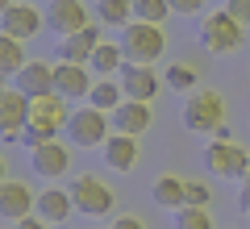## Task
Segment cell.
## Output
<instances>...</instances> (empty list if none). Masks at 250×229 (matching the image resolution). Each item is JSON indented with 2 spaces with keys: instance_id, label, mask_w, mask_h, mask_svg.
<instances>
[{
  "instance_id": "cell-19",
  "label": "cell",
  "mask_w": 250,
  "mask_h": 229,
  "mask_svg": "<svg viewBox=\"0 0 250 229\" xmlns=\"http://www.w3.org/2000/svg\"><path fill=\"white\" fill-rule=\"evenodd\" d=\"M71 212H75V200H71L67 187H54L50 184L46 192H38V217H42L46 225H67Z\"/></svg>"
},
{
  "instance_id": "cell-9",
  "label": "cell",
  "mask_w": 250,
  "mask_h": 229,
  "mask_svg": "<svg viewBox=\"0 0 250 229\" xmlns=\"http://www.w3.org/2000/svg\"><path fill=\"white\" fill-rule=\"evenodd\" d=\"M38 212V192L29 184H21V179H4L0 184V221H25Z\"/></svg>"
},
{
  "instance_id": "cell-4",
  "label": "cell",
  "mask_w": 250,
  "mask_h": 229,
  "mask_svg": "<svg viewBox=\"0 0 250 229\" xmlns=\"http://www.w3.org/2000/svg\"><path fill=\"white\" fill-rule=\"evenodd\" d=\"M205 167L217 179H242L250 171V150L233 138H213L205 146Z\"/></svg>"
},
{
  "instance_id": "cell-11",
  "label": "cell",
  "mask_w": 250,
  "mask_h": 229,
  "mask_svg": "<svg viewBox=\"0 0 250 229\" xmlns=\"http://www.w3.org/2000/svg\"><path fill=\"white\" fill-rule=\"evenodd\" d=\"M46 25H50L59 38H71V34H80V29H88L92 17H88V9H83V0H50Z\"/></svg>"
},
{
  "instance_id": "cell-25",
  "label": "cell",
  "mask_w": 250,
  "mask_h": 229,
  "mask_svg": "<svg viewBox=\"0 0 250 229\" xmlns=\"http://www.w3.org/2000/svg\"><path fill=\"white\" fill-rule=\"evenodd\" d=\"M163 83H167V88H175L179 96H192V92H196V71L188 67V62H171L167 75H163Z\"/></svg>"
},
{
  "instance_id": "cell-10",
  "label": "cell",
  "mask_w": 250,
  "mask_h": 229,
  "mask_svg": "<svg viewBox=\"0 0 250 229\" xmlns=\"http://www.w3.org/2000/svg\"><path fill=\"white\" fill-rule=\"evenodd\" d=\"M71 113H75L71 100L59 96V92H54V96H38L34 104H29V125H42V129H50L54 138H59V133L71 125Z\"/></svg>"
},
{
  "instance_id": "cell-37",
  "label": "cell",
  "mask_w": 250,
  "mask_h": 229,
  "mask_svg": "<svg viewBox=\"0 0 250 229\" xmlns=\"http://www.w3.org/2000/svg\"><path fill=\"white\" fill-rule=\"evenodd\" d=\"M0 92H4V75H0Z\"/></svg>"
},
{
  "instance_id": "cell-32",
  "label": "cell",
  "mask_w": 250,
  "mask_h": 229,
  "mask_svg": "<svg viewBox=\"0 0 250 229\" xmlns=\"http://www.w3.org/2000/svg\"><path fill=\"white\" fill-rule=\"evenodd\" d=\"M238 204H242V212H250V171L238 179Z\"/></svg>"
},
{
  "instance_id": "cell-29",
  "label": "cell",
  "mask_w": 250,
  "mask_h": 229,
  "mask_svg": "<svg viewBox=\"0 0 250 229\" xmlns=\"http://www.w3.org/2000/svg\"><path fill=\"white\" fill-rule=\"evenodd\" d=\"M225 13H229L238 25H246V29H250V0H225Z\"/></svg>"
},
{
  "instance_id": "cell-31",
  "label": "cell",
  "mask_w": 250,
  "mask_h": 229,
  "mask_svg": "<svg viewBox=\"0 0 250 229\" xmlns=\"http://www.w3.org/2000/svg\"><path fill=\"white\" fill-rule=\"evenodd\" d=\"M171 13H179V17H196L200 9H205V0H167Z\"/></svg>"
},
{
  "instance_id": "cell-2",
  "label": "cell",
  "mask_w": 250,
  "mask_h": 229,
  "mask_svg": "<svg viewBox=\"0 0 250 229\" xmlns=\"http://www.w3.org/2000/svg\"><path fill=\"white\" fill-rule=\"evenodd\" d=\"M121 50H125V62L154 67L167 54V34H163V25H150V21H129L121 29Z\"/></svg>"
},
{
  "instance_id": "cell-3",
  "label": "cell",
  "mask_w": 250,
  "mask_h": 229,
  "mask_svg": "<svg viewBox=\"0 0 250 229\" xmlns=\"http://www.w3.org/2000/svg\"><path fill=\"white\" fill-rule=\"evenodd\" d=\"M242 42H246V25H238L225 9L200 17V46L208 54H233Z\"/></svg>"
},
{
  "instance_id": "cell-27",
  "label": "cell",
  "mask_w": 250,
  "mask_h": 229,
  "mask_svg": "<svg viewBox=\"0 0 250 229\" xmlns=\"http://www.w3.org/2000/svg\"><path fill=\"white\" fill-rule=\"evenodd\" d=\"M171 17L167 0H134V21H150V25H163Z\"/></svg>"
},
{
  "instance_id": "cell-36",
  "label": "cell",
  "mask_w": 250,
  "mask_h": 229,
  "mask_svg": "<svg viewBox=\"0 0 250 229\" xmlns=\"http://www.w3.org/2000/svg\"><path fill=\"white\" fill-rule=\"evenodd\" d=\"M0 184H4V154H0Z\"/></svg>"
},
{
  "instance_id": "cell-30",
  "label": "cell",
  "mask_w": 250,
  "mask_h": 229,
  "mask_svg": "<svg viewBox=\"0 0 250 229\" xmlns=\"http://www.w3.org/2000/svg\"><path fill=\"white\" fill-rule=\"evenodd\" d=\"M42 142H54V133H50V129H42V125H29V129L21 133V146H29V150L42 146Z\"/></svg>"
},
{
  "instance_id": "cell-15",
  "label": "cell",
  "mask_w": 250,
  "mask_h": 229,
  "mask_svg": "<svg viewBox=\"0 0 250 229\" xmlns=\"http://www.w3.org/2000/svg\"><path fill=\"white\" fill-rule=\"evenodd\" d=\"M13 88L21 92V96H29V100H38V96H54V67H50V59L46 62H34L29 59L25 67L17 71V75H13Z\"/></svg>"
},
{
  "instance_id": "cell-26",
  "label": "cell",
  "mask_w": 250,
  "mask_h": 229,
  "mask_svg": "<svg viewBox=\"0 0 250 229\" xmlns=\"http://www.w3.org/2000/svg\"><path fill=\"white\" fill-rule=\"evenodd\" d=\"M175 229H217V225H213V217H208V208L184 204V208H175Z\"/></svg>"
},
{
  "instance_id": "cell-35",
  "label": "cell",
  "mask_w": 250,
  "mask_h": 229,
  "mask_svg": "<svg viewBox=\"0 0 250 229\" xmlns=\"http://www.w3.org/2000/svg\"><path fill=\"white\" fill-rule=\"evenodd\" d=\"M9 4H13V0H0V17H4V13H9Z\"/></svg>"
},
{
  "instance_id": "cell-23",
  "label": "cell",
  "mask_w": 250,
  "mask_h": 229,
  "mask_svg": "<svg viewBox=\"0 0 250 229\" xmlns=\"http://www.w3.org/2000/svg\"><path fill=\"white\" fill-rule=\"evenodd\" d=\"M96 21L108 29H125L134 21V0H96Z\"/></svg>"
},
{
  "instance_id": "cell-17",
  "label": "cell",
  "mask_w": 250,
  "mask_h": 229,
  "mask_svg": "<svg viewBox=\"0 0 250 229\" xmlns=\"http://www.w3.org/2000/svg\"><path fill=\"white\" fill-rule=\"evenodd\" d=\"M100 154H104V167L108 171L129 175V171L138 167V138H134V133H113V138L100 146Z\"/></svg>"
},
{
  "instance_id": "cell-13",
  "label": "cell",
  "mask_w": 250,
  "mask_h": 229,
  "mask_svg": "<svg viewBox=\"0 0 250 229\" xmlns=\"http://www.w3.org/2000/svg\"><path fill=\"white\" fill-rule=\"evenodd\" d=\"M29 167H34L42 179H62L67 171H71V150L62 146L59 138H54V142H42V146L29 150Z\"/></svg>"
},
{
  "instance_id": "cell-8",
  "label": "cell",
  "mask_w": 250,
  "mask_h": 229,
  "mask_svg": "<svg viewBox=\"0 0 250 229\" xmlns=\"http://www.w3.org/2000/svg\"><path fill=\"white\" fill-rule=\"evenodd\" d=\"M29 104L34 100L21 96L17 88L0 92V138L4 142H21V133L29 129Z\"/></svg>"
},
{
  "instance_id": "cell-18",
  "label": "cell",
  "mask_w": 250,
  "mask_h": 229,
  "mask_svg": "<svg viewBox=\"0 0 250 229\" xmlns=\"http://www.w3.org/2000/svg\"><path fill=\"white\" fill-rule=\"evenodd\" d=\"M100 42H104V38H100V25H88V29H80V34H71V38H59V62H83V67H88Z\"/></svg>"
},
{
  "instance_id": "cell-28",
  "label": "cell",
  "mask_w": 250,
  "mask_h": 229,
  "mask_svg": "<svg viewBox=\"0 0 250 229\" xmlns=\"http://www.w3.org/2000/svg\"><path fill=\"white\" fill-rule=\"evenodd\" d=\"M208 200H213L208 184H200V179H184V204H196V208H208Z\"/></svg>"
},
{
  "instance_id": "cell-1",
  "label": "cell",
  "mask_w": 250,
  "mask_h": 229,
  "mask_svg": "<svg viewBox=\"0 0 250 229\" xmlns=\"http://www.w3.org/2000/svg\"><path fill=\"white\" fill-rule=\"evenodd\" d=\"M225 117H229V108H225V96L217 88H196L184 100V125L200 138H229Z\"/></svg>"
},
{
  "instance_id": "cell-34",
  "label": "cell",
  "mask_w": 250,
  "mask_h": 229,
  "mask_svg": "<svg viewBox=\"0 0 250 229\" xmlns=\"http://www.w3.org/2000/svg\"><path fill=\"white\" fill-rule=\"evenodd\" d=\"M17 229H50V225H46V221H42V217H38V212H34V217L17 221Z\"/></svg>"
},
{
  "instance_id": "cell-20",
  "label": "cell",
  "mask_w": 250,
  "mask_h": 229,
  "mask_svg": "<svg viewBox=\"0 0 250 229\" xmlns=\"http://www.w3.org/2000/svg\"><path fill=\"white\" fill-rule=\"evenodd\" d=\"M88 67L96 71L100 80H117V75L125 71V50H121V42H100Z\"/></svg>"
},
{
  "instance_id": "cell-38",
  "label": "cell",
  "mask_w": 250,
  "mask_h": 229,
  "mask_svg": "<svg viewBox=\"0 0 250 229\" xmlns=\"http://www.w3.org/2000/svg\"><path fill=\"white\" fill-rule=\"evenodd\" d=\"M246 217H250V212H246Z\"/></svg>"
},
{
  "instance_id": "cell-14",
  "label": "cell",
  "mask_w": 250,
  "mask_h": 229,
  "mask_svg": "<svg viewBox=\"0 0 250 229\" xmlns=\"http://www.w3.org/2000/svg\"><path fill=\"white\" fill-rule=\"evenodd\" d=\"M92 67H83V62H54V92L67 100H88L92 92Z\"/></svg>"
},
{
  "instance_id": "cell-24",
  "label": "cell",
  "mask_w": 250,
  "mask_h": 229,
  "mask_svg": "<svg viewBox=\"0 0 250 229\" xmlns=\"http://www.w3.org/2000/svg\"><path fill=\"white\" fill-rule=\"evenodd\" d=\"M25 62H29V59H25V42L0 34V75H17Z\"/></svg>"
},
{
  "instance_id": "cell-7",
  "label": "cell",
  "mask_w": 250,
  "mask_h": 229,
  "mask_svg": "<svg viewBox=\"0 0 250 229\" xmlns=\"http://www.w3.org/2000/svg\"><path fill=\"white\" fill-rule=\"evenodd\" d=\"M42 25H46V13L38 9L34 0H13L9 13L0 17V34L17 38V42H29V38H38V34H42Z\"/></svg>"
},
{
  "instance_id": "cell-22",
  "label": "cell",
  "mask_w": 250,
  "mask_h": 229,
  "mask_svg": "<svg viewBox=\"0 0 250 229\" xmlns=\"http://www.w3.org/2000/svg\"><path fill=\"white\" fill-rule=\"evenodd\" d=\"M150 196H154V204H159V208H184V179L179 175H159L150 184Z\"/></svg>"
},
{
  "instance_id": "cell-6",
  "label": "cell",
  "mask_w": 250,
  "mask_h": 229,
  "mask_svg": "<svg viewBox=\"0 0 250 229\" xmlns=\"http://www.w3.org/2000/svg\"><path fill=\"white\" fill-rule=\"evenodd\" d=\"M67 133H71V142L80 150H100L108 138H113V117L100 113V108L83 104L71 113V125H67Z\"/></svg>"
},
{
  "instance_id": "cell-16",
  "label": "cell",
  "mask_w": 250,
  "mask_h": 229,
  "mask_svg": "<svg viewBox=\"0 0 250 229\" xmlns=\"http://www.w3.org/2000/svg\"><path fill=\"white\" fill-rule=\"evenodd\" d=\"M150 125H154L150 100H121V108L113 113V133H134V138H142Z\"/></svg>"
},
{
  "instance_id": "cell-5",
  "label": "cell",
  "mask_w": 250,
  "mask_h": 229,
  "mask_svg": "<svg viewBox=\"0 0 250 229\" xmlns=\"http://www.w3.org/2000/svg\"><path fill=\"white\" fill-rule=\"evenodd\" d=\"M67 192L75 200V212H83V217H108L113 204H117V192L100 175H75Z\"/></svg>"
},
{
  "instance_id": "cell-12",
  "label": "cell",
  "mask_w": 250,
  "mask_h": 229,
  "mask_svg": "<svg viewBox=\"0 0 250 229\" xmlns=\"http://www.w3.org/2000/svg\"><path fill=\"white\" fill-rule=\"evenodd\" d=\"M121 80V92L125 100H154L163 88V75L154 67H142V62H125V71L117 75Z\"/></svg>"
},
{
  "instance_id": "cell-21",
  "label": "cell",
  "mask_w": 250,
  "mask_h": 229,
  "mask_svg": "<svg viewBox=\"0 0 250 229\" xmlns=\"http://www.w3.org/2000/svg\"><path fill=\"white\" fill-rule=\"evenodd\" d=\"M121 100H125V92H121V80H96L83 104H92V108H100V113H108V117H113L117 108H121Z\"/></svg>"
},
{
  "instance_id": "cell-33",
  "label": "cell",
  "mask_w": 250,
  "mask_h": 229,
  "mask_svg": "<svg viewBox=\"0 0 250 229\" xmlns=\"http://www.w3.org/2000/svg\"><path fill=\"white\" fill-rule=\"evenodd\" d=\"M108 229H146V225H142V217H134V212H125V217H117V221H113Z\"/></svg>"
}]
</instances>
